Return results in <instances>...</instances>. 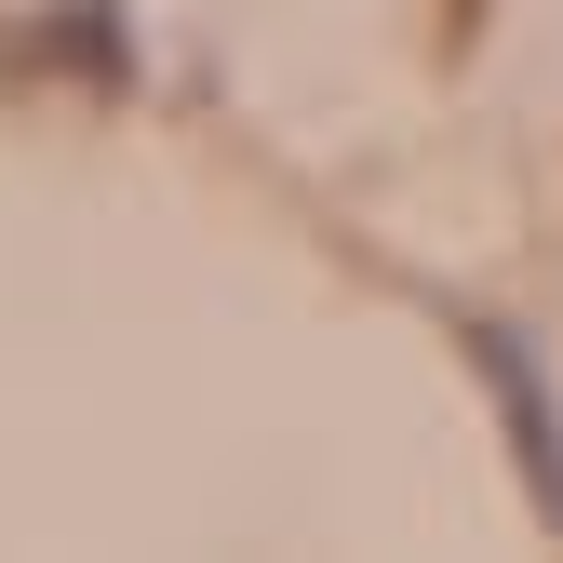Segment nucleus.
Returning <instances> with one entry per match:
<instances>
[{
  "instance_id": "1",
  "label": "nucleus",
  "mask_w": 563,
  "mask_h": 563,
  "mask_svg": "<svg viewBox=\"0 0 563 563\" xmlns=\"http://www.w3.org/2000/svg\"><path fill=\"white\" fill-rule=\"evenodd\" d=\"M456 349H470V376L497 389V416H510V456H523V497L563 523V402H550V376H537V349L510 335V322H456Z\"/></svg>"
}]
</instances>
